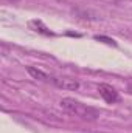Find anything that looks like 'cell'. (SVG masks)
Segmentation results:
<instances>
[{"instance_id": "obj_4", "label": "cell", "mask_w": 132, "mask_h": 133, "mask_svg": "<svg viewBox=\"0 0 132 133\" xmlns=\"http://www.w3.org/2000/svg\"><path fill=\"white\" fill-rule=\"evenodd\" d=\"M27 71H28V74H30L33 79H37V81H51V79H53V77L48 76L45 71H42V70H39V68H34V66H27Z\"/></svg>"}, {"instance_id": "obj_2", "label": "cell", "mask_w": 132, "mask_h": 133, "mask_svg": "<svg viewBox=\"0 0 132 133\" xmlns=\"http://www.w3.org/2000/svg\"><path fill=\"white\" fill-rule=\"evenodd\" d=\"M98 93L107 104H115V102L120 101L118 91H117L112 85H109V84H99L98 85Z\"/></svg>"}, {"instance_id": "obj_3", "label": "cell", "mask_w": 132, "mask_h": 133, "mask_svg": "<svg viewBox=\"0 0 132 133\" xmlns=\"http://www.w3.org/2000/svg\"><path fill=\"white\" fill-rule=\"evenodd\" d=\"M51 82L62 90H68V91H75L79 88V81L78 79H71V77H53Z\"/></svg>"}, {"instance_id": "obj_5", "label": "cell", "mask_w": 132, "mask_h": 133, "mask_svg": "<svg viewBox=\"0 0 132 133\" xmlns=\"http://www.w3.org/2000/svg\"><path fill=\"white\" fill-rule=\"evenodd\" d=\"M31 28H33L36 33H40V34H44V36H53V33L40 22V20H30V23H28Z\"/></svg>"}, {"instance_id": "obj_1", "label": "cell", "mask_w": 132, "mask_h": 133, "mask_svg": "<svg viewBox=\"0 0 132 133\" xmlns=\"http://www.w3.org/2000/svg\"><path fill=\"white\" fill-rule=\"evenodd\" d=\"M59 105H61V108L65 110L67 113H70L73 116H78L81 119L95 121V119H98V116H99L97 108L89 107L87 104H82V102L73 99V98H64V99H61Z\"/></svg>"}, {"instance_id": "obj_6", "label": "cell", "mask_w": 132, "mask_h": 133, "mask_svg": "<svg viewBox=\"0 0 132 133\" xmlns=\"http://www.w3.org/2000/svg\"><path fill=\"white\" fill-rule=\"evenodd\" d=\"M95 39L97 40H104V43H107V45H117V42L113 40V39H109V37H103V36H95Z\"/></svg>"}]
</instances>
